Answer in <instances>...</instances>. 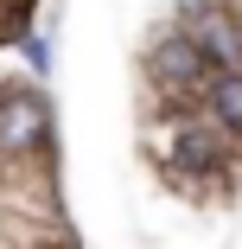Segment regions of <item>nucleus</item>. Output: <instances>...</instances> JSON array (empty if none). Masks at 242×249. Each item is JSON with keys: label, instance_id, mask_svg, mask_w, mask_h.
Instances as JSON below:
<instances>
[{"label": "nucleus", "instance_id": "nucleus-5", "mask_svg": "<svg viewBox=\"0 0 242 249\" xmlns=\"http://www.w3.org/2000/svg\"><path fill=\"white\" fill-rule=\"evenodd\" d=\"M178 160L185 166H217V141L204 128H178Z\"/></svg>", "mask_w": 242, "mask_h": 249}, {"label": "nucleus", "instance_id": "nucleus-4", "mask_svg": "<svg viewBox=\"0 0 242 249\" xmlns=\"http://www.w3.org/2000/svg\"><path fill=\"white\" fill-rule=\"evenodd\" d=\"M210 109H217V122H223L229 134H242V71H217V83H210Z\"/></svg>", "mask_w": 242, "mask_h": 249}, {"label": "nucleus", "instance_id": "nucleus-3", "mask_svg": "<svg viewBox=\"0 0 242 249\" xmlns=\"http://www.w3.org/2000/svg\"><path fill=\"white\" fill-rule=\"evenodd\" d=\"M191 13H198V7H191ZM191 38L204 45V58H210L217 71H242V19L217 13V7H204V13H198V26H191Z\"/></svg>", "mask_w": 242, "mask_h": 249}, {"label": "nucleus", "instance_id": "nucleus-2", "mask_svg": "<svg viewBox=\"0 0 242 249\" xmlns=\"http://www.w3.org/2000/svg\"><path fill=\"white\" fill-rule=\"evenodd\" d=\"M210 71H217V64L204 58L198 38H160V45H153V77L172 83V89H198V83L210 89V83H217Z\"/></svg>", "mask_w": 242, "mask_h": 249}, {"label": "nucleus", "instance_id": "nucleus-1", "mask_svg": "<svg viewBox=\"0 0 242 249\" xmlns=\"http://www.w3.org/2000/svg\"><path fill=\"white\" fill-rule=\"evenodd\" d=\"M45 134H51V115H45L38 96L32 89H0V147L32 154V147H45Z\"/></svg>", "mask_w": 242, "mask_h": 249}]
</instances>
